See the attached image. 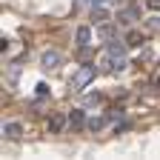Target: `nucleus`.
<instances>
[{
	"instance_id": "nucleus-1",
	"label": "nucleus",
	"mask_w": 160,
	"mask_h": 160,
	"mask_svg": "<svg viewBox=\"0 0 160 160\" xmlns=\"http://www.w3.org/2000/svg\"><path fill=\"white\" fill-rule=\"evenodd\" d=\"M94 74H97V69L94 66H80L77 72H74V77H72V89H86L92 80H94Z\"/></svg>"
},
{
	"instance_id": "nucleus-2",
	"label": "nucleus",
	"mask_w": 160,
	"mask_h": 160,
	"mask_svg": "<svg viewBox=\"0 0 160 160\" xmlns=\"http://www.w3.org/2000/svg\"><path fill=\"white\" fill-rule=\"evenodd\" d=\"M134 20H140V12H137L134 6L123 9V12H117V23H123V26H132Z\"/></svg>"
},
{
	"instance_id": "nucleus-3",
	"label": "nucleus",
	"mask_w": 160,
	"mask_h": 160,
	"mask_svg": "<svg viewBox=\"0 0 160 160\" xmlns=\"http://www.w3.org/2000/svg\"><path fill=\"white\" fill-rule=\"evenodd\" d=\"M86 123H89V120H86L83 109H72V114H69V126H72V129H83Z\"/></svg>"
},
{
	"instance_id": "nucleus-4",
	"label": "nucleus",
	"mask_w": 160,
	"mask_h": 160,
	"mask_svg": "<svg viewBox=\"0 0 160 160\" xmlns=\"http://www.w3.org/2000/svg\"><path fill=\"white\" fill-rule=\"evenodd\" d=\"M40 63H43V69H57L60 66V52H43Z\"/></svg>"
},
{
	"instance_id": "nucleus-5",
	"label": "nucleus",
	"mask_w": 160,
	"mask_h": 160,
	"mask_svg": "<svg viewBox=\"0 0 160 160\" xmlns=\"http://www.w3.org/2000/svg\"><path fill=\"white\" fill-rule=\"evenodd\" d=\"M126 49H129V43H120V40H112L106 52H109L114 60H120V57H126Z\"/></svg>"
},
{
	"instance_id": "nucleus-6",
	"label": "nucleus",
	"mask_w": 160,
	"mask_h": 160,
	"mask_svg": "<svg viewBox=\"0 0 160 160\" xmlns=\"http://www.w3.org/2000/svg\"><path fill=\"white\" fill-rule=\"evenodd\" d=\"M3 134L9 140H20V137H23V126H20V123H6L3 126Z\"/></svg>"
},
{
	"instance_id": "nucleus-7",
	"label": "nucleus",
	"mask_w": 160,
	"mask_h": 160,
	"mask_svg": "<svg viewBox=\"0 0 160 160\" xmlns=\"http://www.w3.org/2000/svg\"><path fill=\"white\" fill-rule=\"evenodd\" d=\"M74 37H77V46H80V49H86V46H89V40H92V32H89V26H80Z\"/></svg>"
},
{
	"instance_id": "nucleus-8",
	"label": "nucleus",
	"mask_w": 160,
	"mask_h": 160,
	"mask_svg": "<svg viewBox=\"0 0 160 160\" xmlns=\"http://www.w3.org/2000/svg\"><path fill=\"white\" fill-rule=\"evenodd\" d=\"M66 123H69V117H63V114H54V117L49 120V132H52V134H57V132L63 129Z\"/></svg>"
},
{
	"instance_id": "nucleus-9",
	"label": "nucleus",
	"mask_w": 160,
	"mask_h": 160,
	"mask_svg": "<svg viewBox=\"0 0 160 160\" xmlns=\"http://www.w3.org/2000/svg\"><path fill=\"white\" fill-rule=\"evenodd\" d=\"M92 20H94V23H106V20H109V9H103V6H92Z\"/></svg>"
},
{
	"instance_id": "nucleus-10",
	"label": "nucleus",
	"mask_w": 160,
	"mask_h": 160,
	"mask_svg": "<svg viewBox=\"0 0 160 160\" xmlns=\"http://www.w3.org/2000/svg\"><path fill=\"white\" fill-rule=\"evenodd\" d=\"M92 132H100V129H103L106 126V117H89V123H86Z\"/></svg>"
},
{
	"instance_id": "nucleus-11",
	"label": "nucleus",
	"mask_w": 160,
	"mask_h": 160,
	"mask_svg": "<svg viewBox=\"0 0 160 160\" xmlns=\"http://www.w3.org/2000/svg\"><path fill=\"white\" fill-rule=\"evenodd\" d=\"M126 43H129V46H140V43H143V34H140V32H129Z\"/></svg>"
},
{
	"instance_id": "nucleus-12",
	"label": "nucleus",
	"mask_w": 160,
	"mask_h": 160,
	"mask_svg": "<svg viewBox=\"0 0 160 160\" xmlns=\"http://www.w3.org/2000/svg\"><path fill=\"white\" fill-rule=\"evenodd\" d=\"M86 103H89V106H94V103H100V94H97V92H94V94H86Z\"/></svg>"
},
{
	"instance_id": "nucleus-13",
	"label": "nucleus",
	"mask_w": 160,
	"mask_h": 160,
	"mask_svg": "<svg viewBox=\"0 0 160 160\" xmlns=\"http://www.w3.org/2000/svg\"><path fill=\"white\" fill-rule=\"evenodd\" d=\"M100 37L109 40V37H112V26H100Z\"/></svg>"
},
{
	"instance_id": "nucleus-14",
	"label": "nucleus",
	"mask_w": 160,
	"mask_h": 160,
	"mask_svg": "<svg viewBox=\"0 0 160 160\" xmlns=\"http://www.w3.org/2000/svg\"><path fill=\"white\" fill-rule=\"evenodd\" d=\"M37 94L46 97V94H49V86H46V83H37Z\"/></svg>"
},
{
	"instance_id": "nucleus-15",
	"label": "nucleus",
	"mask_w": 160,
	"mask_h": 160,
	"mask_svg": "<svg viewBox=\"0 0 160 160\" xmlns=\"http://www.w3.org/2000/svg\"><path fill=\"white\" fill-rule=\"evenodd\" d=\"M149 9H154V12H160V0H149Z\"/></svg>"
},
{
	"instance_id": "nucleus-16",
	"label": "nucleus",
	"mask_w": 160,
	"mask_h": 160,
	"mask_svg": "<svg viewBox=\"0 0 160 160\" xmlns=\"http://www.w3.org/2000/svg\"><path fill=\"white\" fill-rule=\"evenodd\" d=\"M100 3H103V0H92V6H100Z\"/></svg>"
}]
</instances>
